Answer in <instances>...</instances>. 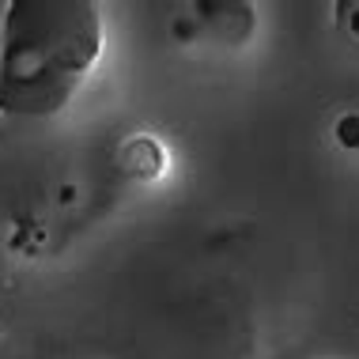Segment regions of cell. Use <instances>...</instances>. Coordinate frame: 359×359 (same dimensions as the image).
<instances>
[{"mask_svg":"<svg viewBox=\"0 0 359 359\" xmlns=\"http://www.w3.org/2000/svg\"><path fill=\"white\" fill-rule=\"evenodd\" d=\"M102 38L95 0H8L0 8V118L65 114L99 65Z\"/></svg>","mask_w":359,"mask_h":359,"instance_id":"6da1fadb","label":"cell"},{"mask_svg":"<svg viewBox=\"0 0 359 359\" xmlns=\"http://www.w3.org/2000/svg\"><path fill=\"white\" fill-rule=\"evenodd\" d=\"M121 167H125V174H133V178H140V182H155L167 170V151H163V144L151 140V137H133V140H125V148H121Z\"/></svg>","mask_w":359,"mask_h":359,"instance_id":"7a4b0ae2","label":"cell"},{"mask_svg":"<svg viewBox=\"0 0 359 359\" xmlns=\"http://www.w3.org/2000/svg\"><path fill=\"white\" fill-rule=\"evenodd\" d=\"M333 137H337V144H344V148H359V114H344V118H337Z\"/></svg>","mask_w":359,"mask_h":359,"instance_id":"3957f363","label":"cell"},{"mask_svg":"<svg viewBox=\"0 0 359 359\" xmlns=\"http://www.w3.org/2000/svg\"><path fill=\"white\" fill-rule=\"evenodd\" d=\"M344 23H348V31H352V38L359 42V0L344 8Z\"/></svg>","mask_w":359,"mask_h":359,"instance_id":"277c9868","label":"cell"}]
</instances>
